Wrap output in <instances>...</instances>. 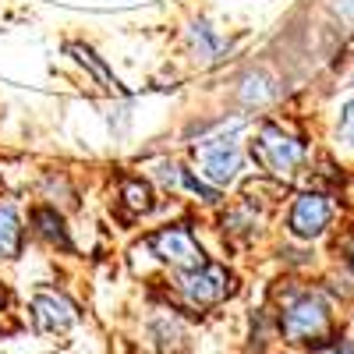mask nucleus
Wrapping results in <instances>:
<instances>
[{
  "instance_id": "obj_1",
  "label": "nucleus",
  "mask_w": 354,
  "mask_h": 354,
  "mask_svg": "<svg viewBox=\"0 0 354 354\" xmlns=\"http://www.w3.org/2000/svg\"><path fill=\"white\" fill-rule=\"evenodd\" d=\"M238 131L241 121L234 124L230 131L209 135L195 145V160H198V177H205L209 185H230L241 170V145H238Z\"/></svg>"
},
{
  "instance_id": "obj_2",
  "label": "nucleus",
  "mask_w": 354,
  "mask_h": 354,
  "mask_svg": "<svg viewBox=\"0 0 354 354\" xmlns=\"http://www.w3.org/2000/svg\"><path fill=\"white\" fill-rule=\"evenodd\" d=\"M252 153H255L259 167L270 170L273 177H290L294 170L301 167V160H305L301 142L294 135H287L283 128H277V124L259 128V135L252 142Z\"/></svg>"
},
{
  "instance_id": "obj_3",
  "label": "nucleus",
  "mask_w": 354,
  "mask_h": 354,
  "mask_svg": "<svg viewBox=\"0 0 354 354\" xmlns=\"http://www.w3.org/2000/svg\"><path fill=\"white\" fill-rule=\"evenodd\" d=\"M280 330L290 344H319L330 333V312H326V305H322V298L301 294L298 301H290L283 308Z\"/></svg>"
},
{
  "instance_id": "obj_4",
  "label": "nucleus",
  "mask_w": 354,
  "mask_h": 354,
  "mask_svg": "<svg viewBox=\"0 0 354 354\" xmlns=\"http://www.w3.org/2000/svg\"><path fill=\"white\" fill-rule=\"evenodd\" d=\"M227 290H230V273L223 270V266L202 262V266H195V270H185V277H181V294L195 308L220 305L227 298Z\"/></svg>"
},
{
  "instance_id": "obj_5",
  "label": "nucleus",
  "mask_w": 354,
  "mask_h": 354,
  "mask_svg": "<svg viewBox=\"0 0 354 354\" xmlns=\"http://www.w3.org/2000/svg\"><path fill=\"white\" fill-rule=\"evenodd\" d=\"M149 248L156 252V259L170 262L174 270H195V266H202V248L198 241L192 238L188 227H163L160 234H153Z\"/></svg>"
},
{
  "instance_id": "obj_6",
  "label": "nucleus",
  "mask_w": 354,
  "mask_h": 354,
  "mask_svg": "<svg viewBox=\"0 0 354 354\" xmlns=\"http://www.w3.org/2000/svg\"><path fill=\"white\" fill-rule=\"evenodd\" d=\"M326 223H330V202H326V195L305 192V195L294 198L290 216H287V227H290L294 238L312 241V238H319V234L326 230Z\"/></svg>"
},
{
  "instance_id": "obj_7",
  "label": "nucleus",
  "mask_w": 354,
  "mask_h": 354,
  "mask_svg": "<svg viewBox=\"0 0 354 354\" xmlns=\"http://www.w3.org/2000/svg\"><path fill=\"white\" fill-rule=\"evenodd\" d=\"M32 315H36V326L46 330V333H64L75 326V305L64 298V294H57V290H43L32 298Z\"/></svg>"
},
{
  "instance_id": "obj_8",
  "label": "nucleus",
  "mask_w": 354,
  "mask_h": 354,
  "mask_svg": "<svg viewBox=\"0 0 354 354\" xmlns=\"http://www.w3.org/2000/svg\"><path fill=\"white\" fill-rule=\"evenodd\" d=\"M21 252V220L11 205H0V259H15Z\"/></svg>"
},
{
  "instance_id": "obj_9",
  "label": "nucleus",
  "mask_w": 354,
  "mask_h": 354,
  "mask_svg": "<svg viewBox=\"0 0 354 354\" xmlns=\"http://www.w3.org/2000/svg\"><path fill=\"white\" fill-rule=\"evenodd\" d=\"M121 198L128 205V213H135V216L153 209V188L145 185V181H138V177H128V181L121 185Z\"/></svg>"
},
{
  "instance_id": "obj_10",
  "label": "nucleus",
  "mask_w": 354,
  "mask_h": 354,
  "mask_svg": "<svg viewBox=\"0 0 354 354\" xmlns=\"http://www.w3.org/2000/svg\"><path fill=\"white\" fill-rule=\"evenodd\" d=\"M32 223H36V234L43 241H50V245H61V248H68V230H64V220L57 216L53 209H39L36 216H32Z\"/></svg>"
},
{
  "instance_id": "obj_11",
  "label": "nucleus",
  "mask_w": 354,
  "mask_h": 354,
  "mask_svg": "<svg viewBox=\"0 0 354 354\" xmlns=\"http://www.w3.org/2000/svg\"><path fill=\"white\" fill-rule=\"evenodd\" d=\"M192 39H195V50L205 57V61H213V57L223 50V39L213 32L209 21H195V25H192Z\"/></svg>"
},
{
  "instance_id": "obj_12",
  "label": "nucleus",
  "mask_w": 354,
  "mask_h": 354,
  "mask_svg": "<svg viewBox=\"0 0 354 354\" xmlns=\"http://www.w3.org/2000/svg\"><path fill=\"white\" fill-rule=\"evenodd\" d=\"M337 135H340V142L347 145V149L354 153V96L344 103V110H340V124H337Z\"/></svg>"
},
{
  "instance_id": "obj_13",
  "label": "nucleus",
  "mask_w": 354,
  "mask_h": 354,
  "mask_svg": "<svg viewBox=\"0 0 354 354\" xmlns=\"http://www.w3.org/2000/svg\"><path fill=\"white\" fill-rule=\"evenodd\" d=\"M262 85H266L262 75H248L245 78V103H266L273 96V88H262Z\"/></svg>"
},
{
  "instance_id": "obj_14",
  "label": "nucleus",
  "mask_w": 354,
  "mask_h": 354,
  "mask_svg": "<svg viewBox=\"0 0 354 354\" xmlns=\"http://www.w3.org/2000/svg\"><path fill=\"white\" fill-rule=\"evenodd\" d=\"M185 188H192L198 198H205V202H220V192H216V185H209L205 177H195V174H185Z\"/></svg>"
},
{
  "instance_id": "obj_15",
  "label": "nucleus",
  "mask_w": 354,
  "mask_h": 354,
  "mask_svg": "<svg viewBox=\"0 0 354 354\" xmlns=\"http://www.w3.org/2000/svg\"><path fill=\"white\" fill-rule=\"evenodd\" d=\"M75 53H78V61H82V64H88V68H93V71H96V75H100L103 82H110V85H117V82L110 78V71H106V68H103V64L96 61V53H93V50H85V46H75Z\"/></svg>"
},
{
  "instance_id": "obj_16",
  "label": "nucleus",
  "mask_w": 354,
  "mask_h": 354,
  "mask_svg": "<svg viewBox=\"0 0 354 354\" xmlns=\"http://www.w3.org/2000/svg\"><path fill=\"white\" fill-rule=\"evenodd\" d=\"M156 170H160L156 177H160L163 185H170V188H174V185H185V174H177L174 163H156Z\"/></svg>"
},
{
  "instance_id": "obj_17",
  "label": "nucleus",
  "mask_w": 354,
  "mask_h": 354,
  "mask_svg": "<svg viewBox=\"0 0 354 354\" xmlns=\"http://www.w3.org/2000/svg\"><path fill=\"white\" fill-rule=\"evenodd\" d=\"M344 18L354 21V0H344Z\"/></svg>"
},
{
  "instance_id": "obj_18",
  "label": "nucleus",
  "mask_w": 354,
  "mask_h": 354,
  "mask_svg": "<svg viewBox=\"0 0 354 354\" xmlns=\"http://www.w3.org/2000/svg\"><path fill=\"white\" fill-rule=\"evenodd\" d=\"M333 354H354V347H351V344H340V347H337Z\"/></svg>"
}]
</instances>
